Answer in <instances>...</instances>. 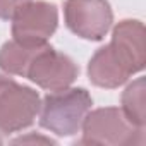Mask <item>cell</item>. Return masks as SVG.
I'll return each mask as SVG.
<instances>
[{
    "label": "cell",
    "instance_id": "obj_2",
    "mask_svg": "<svg viewBox=\"0 0 146 146\" xmlns=\"http://www.w3.org/2000/svg\"><path fill=\"white\" fill-rule=\"evenodd\" d=\"M93 98L84 88H64L48 93L40 105V125L57 136L79 132Z\"/></svg>",
    "mask_w": 146,
    "mask_h": 146
},
{
    "label": "cell",
    "instance_id": "obj_10",
    "mask_svg": "<svg viewBox=\"0 0 146 146\" xmlns=\"http://www.w3.org/2000/svg\"><path fill=\"white\" fill-rule=\"evenodd\" d=\"M31 0H0V19H12V16Z\"/></svg>",
    "mask_w": 146,
    "mask_h": 146
},
{
    "label": "cell",
    "instance_id": "obj_12",
    "mask_svg": "<svg viewBox=\"0 0 146 146\" xmlns=\"http://www.w3.org/2000/svg\"><path fill=\"white\" fill-rule=\"evenodd\" d=\"M0 143H2V139H0Z\"/></svg>",
    "mask_w": 146,
    "mask_h": 146
},
{
    "label": "cell",
    "instance_id": "obj_11",
    "mask_svg": "<svg viewBox=\"0 0 146 146\" xmlns=\"http://www.w3.org/2000/svg\"><path fill=\"white\" fill-rule=\"evenodd\" d=\"M28 141H36V143H50V144H53V141L52 139H48V137H41V136H28V137H19V139H16L14 143H28Z\"/></svg>",
    "mask_w": 146,
    "mask_h": 146
},
{
    "label": "cell",
    "instance_id": "obj_3",
    "mask_svg": "<svg viewBox=\"0 0 146 146\" xmlns=\"http://www.w3.org/2000/svg\"><path fill=\"white\" fill-rule=\"evenodd\" d=\"M83 144H141L143 129L136 127L120 108L105 107L90 110L83 120Z\"/></svg>",
    "mask_w": 146,
    "mask_h": 146
},
{
    "label": "cell",
    "instance_id": "obj_7",
    "mask_svg": "<svg viewBox=\"0 0 146 146\" xmlns=\"http://www.w3.org/2000/svg\"><path fill=\"white\" fill-rule=\"evenodd\" d=\"M58 24L57 7L46 2H28L12 16V36L29 46L46 45Z\"/></svg>",
    "mask_w": 146,
    "mask_h": 146
},
{
    "label": "cell",
    "instance_id": "obj_8",
    "mask_svg": "<svg viewBox=\"0 0 146 146\" xmlns=\"http://www.w3.org/2000/svg\"><path fill=\"white\" fill-rule=\"evenodd\" d=\"M40 46H29V45H23L16 40L4 43V46L0 48V69L5 70L7 74H14V76H26V70L29 62L33 60L35 53L41 48Z\"/></svg>",
    "mask_w": 146,
    "mask_h": 146
},
{
    "label": "cell",
    "instance_id": "obj_5",
    "mask_svg": "<svg viewBox=\"0 0 146 146\" xmlns=\"http://www.w3.org/2000/svg\"><path fill=\"white\" fill-rule=\"evenodd\" d=\"M79 67L69 55L57 52L55 48L43 45L28 65L26 76L40 88L48 91H57L69 88L76 81Z\"/></svg>",
    "mask_w": 146,
    "mask_h": 146
},
{
    "label": "cell",
    "instance_id": "obj_6",
    "mask_svg": "<svg viewBox=\"0 0 146 146\" xmlns=\"http://www.w3.org/2000/svg\"><path fill=\"white\" fill-rule=\"evenodd\" d=\"M64 16L72 33L91 41L103 40L113 23V14L107 0H67Z\"/></svg>",
    "mask_w": 146,
    "mask_h": 146
},
{
    "label": "cell",
    "instance_id": "obj_1",
    "mask_svg": "<svg viewBox=\"0 0 146 146\" xmlns=\"http://www.w3.org/2000/svg\"><path fill=\"white\" fill-rule=\"evenodd\" d=\"M144 24L125 19L113 28L112 41L91 57L88 76L95 86L119 88L144 69Z\"/></svg>",
    "mask_w": 146,
    "mask_h": 146
},
{
    "label": "cell",
    "instance_id": "obj_4",
    "mask_svg": "<svg viewBox=\"0 0 146 146\" xmlns=\"http://www.w3.org/2000/svg\"><path fill=\"white\" fill-rule=\"evenodd\" d=\"M40 95L11 78L0 76V131L17 132L29 127L40 112Z\"/></svg>",
    "mask_w": 146,
    "mask_h": 146
},
{
    "label": "cell",
    "instance_id": "obj_9",
    "mask_svg": "<svg viewBox=\"0 0 146 146\" xmlns=\"http://www.w3.org/2000/svg\"><path fill=\"white\" fill-rule=\"evenodd\" d=\"M124 115L136 127L144 129V78L131 83L122 93V108Z\"/></svg>",
    "mask_w": 146,
    "mask_h": 146
}]
</instances>
